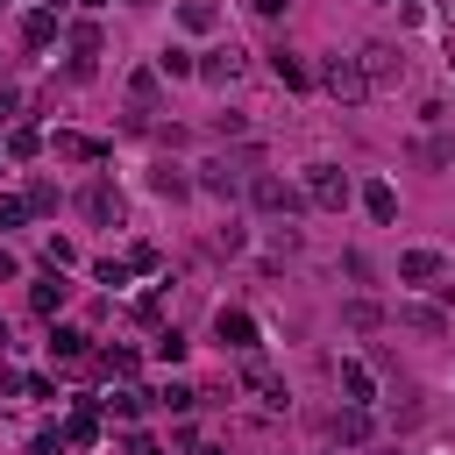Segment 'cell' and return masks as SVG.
<instances>
[{
    "label": "cell",
    "instance_id": "484cf974",
    "mask_svg": "<svg viewBox=\"0 0 455 455\" xmlns=\"http://www.w3.org/2000/svg\"><path fill=\"white\" fill-rule=\"evenodd\" d=\"M391 427H419V398L412 391H391Z\"/></svg>",
    "mask_w": 455,
    "mask_h": 455
},
{
    "label": "cell",
    "instance_id": "ba28073f",
    "mask_svg": "<svg viewBox=\"0 0 455 455\" xmlns=\"http://www.w3.org/2000/svg\"><path fill=\"white\" fill-rule=\"evenodd\" d=\"M270 78H277L284 92H306V85H313V71H306L299 50H270Z\"/></svg>",
    "mask_w": 455,
    "mask_h": 455
},
{
    "label": "cell",
    "instance_id": "3957f363",
    "mask_svg": "<svg viewBox=\"0 0 455 455\" xmlns=\"http://www.w3.org/2000/svg\"><path fill=\"white\" fill-rule=\"evenodd\" d=\"M306 199L327 206V213H341V206H348V171H341V164H313V171H306Z\"/></svg>",
    "mask_w": 455,
    "mask_h": 455
},
{
    "label": "cell",
    "instance_id": "9c48e42d",
    "mask_svg": "<svg viewBox=\"0 0 455 455\" xmlns=\"http://www.w3.org/2000/svg\"><path fill=\"white\" fill-rule=\"evenodd\" d=\"M213 327H220V341H228V348L256 355V320H249V313H228V306H220V320H213Z\"/></svg>",
    "mask_w": 455,
    "mask_h": 455
},
{
    "label": "cell",
    "instance_id": "f546056e",
    "mask_svg": "<svg viewBox=\"0 0 455 455\" xmlns=\"http://www.w3.org/2000/svg\"><path fill=\"white\" fill-rule=\"evenodd\" d=\"M128 92H135V107H149V100H156V71H135V85H128Z\"/></svg>",
    "mask_w": 455,
    "mask_h": 455
},
{
    "label": "cell",
    "instance_id": "e0dca14e",
    "mask_svg": "<svg viewBox=\"0 0 455 455\" xmlns=\"http://www.w3.org/2000/svg\"><path fill=\"white\" fill-rule=\"evenodd\" d=\"M28 306H36V313H57V306H64V277L50 270L43 284H28Z\"/></svg>",
    "mask_w": 455,
    "mask_h": 455
},
{
    "label": "cell",
    "instance_id": "30bf717a",
    "mask_svg": "<svg viewBox=\"0 0 455 455\" xmlns=\"http://www.w3.org/2000/svg\"><path fill=\"white\" fill-rule=\"evenodd\" d=\"M398 320H405L412 334H427V341H441V334H448V313H441V306H398Z\"/></svg>",
    "mask_w": 455,
    "mask_h": 455
},
{
    "label": "cell",
    "instance_id": "d6a6232c",
    "mask_svg": "<svg viewBox=\"0 0 455 455\" xmlns=\"http://www.w3.org/2000/svg\"><path fill=\"white\" fill-rule=\"evenodd\" d=\"M14 107H21V100H14V92H0V128L14 121Z\"/></svg>",
    "mask_w": 455,
    "mask_h": 455
},
{
    "label": "cell",
    "instance_id": "f1b7e54d",
    "mask_svg": "<svg viewBox=\"0 0 455 455\" xmlns=\"http://www.w3.org/2000/svg\"><path fill=\"white\" fill-rule=\"evenodd\" d=\"M156 405H171V412H185V405H199V391H185V384H171V391H156Z\"/></svg>",
    "mask_w": 455,
    "mask_h": 455
},
{
    "label": "cell",
    "instance_id": "e575fe53",
    "mask_svg": "<svg viewBox=\"0 0 455 455\" xmlns=\"http://www.w3.org/2000/svg\"><path fill=\"white\" fill-rule=\"evenodd\" d=\"M448 64H455V57H448Z\"/></svg>",
    "mask_w": 455,
    "mask_h": 455
},
{
    "label": "cell",
    "instance_id": "9a60e30c",
    "mask_svg": "<svg viewBox=\"0 0 455 455\" xmlns=\"http://www.w3.org/2000/svg\"><path fill=\"white\" fill-rule=\"evenodd\" d=\"M57 156H71V164H100L107 142H92V135H57Z\"/></svg>",
    "mask_w": 455,
    "mask_h": 455
},
{
    "label": "cell",
    "instance_id": "ac0fdd59",
    "mask_svg": "<svg viewBox=\"0 0 455 455\" xmlns=\"http://www.w3.org/2000/svg\"><path fill=\"white\" fill-rule=\"evenodd\" d=\"M341 391H348V405H370V391H377V384H370V370H363V363H341Z\"/></svg>",
    "mask_w": 455,
    "mask_h": 455
},
{
    "label": "cell",
    "instance_id": "7a4b0ae2",
    "mask_svg": "<svg viewBox=\"0 0 455 455\" xmlns=\"http://www.w3.org/2000/svg\"><path fill=\"white\" fill-rule=\"evenodd\" d=\"M320 85H327L334 100H348V107H355V100H370V78H363V64H355V57H327V64H320Z\"/></svg>",
    "mask_w": 455,
    "mask_h": 455
},
{
    "label": "cell",
    "instance_id": "8992f818",
    "mask_svg": "<svg viewBox=\"0 0 455 455\" xmlns=\"http://www.w3.org/2000/svg\"><path fill=\"white\" fill-rule=\"evenodd\" d=\"M199 78H206V85H235V78H242V50H235V43L206 50V57H199Z\"/></svg>",
    "mask_w": 455,
    "mask_h": 455
},
{
    "label": "cell",
    "instance_id": "83f0119b",
    "mask_svg": "<svg viewBox=\"0 0 455 455\" xmlns=\"http://www.w3.org/2000/svg\"><path fill=\"white\" fill-rule=\"evenodd\" d=\"M28 213H57V185H50V178L28 185Z\"/></svg>",
    "mask_w": 455,
    "mask_h": 455
},
{
    "label": "cell",
    "instance_id": "5bb4252c",
    "mask_svg": "<svg viewBox=\"0 0 455 455\" xmlns=\"http://www.w3.org/2000/svg\"><path fill=\"white\" fill-rule=\"evenodd\" d=\"M50 36H57V14H50V7H36V14L21 21V43H28V50H50Z\"/></svg>",
    "mask_w": 455,
    "mask_h": 455
},
{
    "label": "cell",
    "instance_id": "4dcf8cb0",
    "mask_svg": "<svg viewBox=\"0 0 455 455\" xmlns=\"http://www.w3.org/2000/svg\"><path fill=\"white\" fill-rule=\"evenodd\" d=\"M28 220V199H0V228H21Z\"/></svg>",
    "mask_w": 455,
    "mask_h": 455
},
{
    "label": "cell",
    "instance_id": "8fae6325",
    "mask_svg": "<svg viewBox=\"0 0 455 455\" xmlns=\"http://www.w3.org/2000/svg\"><path fill=\"white\" fill-rule=\"evenodd\" d=\"M92 441H100V405L85 398V405L71 412V427H64V448H92Z\"/></svg>",
    "mask_w": 455,
    "mask_h": 455
},
{
    "label": "cell",
    "instance_id": "6da1fadb",
    "mask_svg": "<svg viewBox=\"0 0 455 455\" xmlns=\"http://www.w3.org/2000/svg\"><path fill=\"white\" fill-rule=\"evenodd\" d=\"M249 199H256L263 213H284V220L306 206V192H299V185H284L277 171H256V178H249Z\"/></svg>",
    "mask_w": 455,
    "mask_h": 455
},
{
    "label": "cell",
    "instance_id": "7402d4cb",
    "mask_svg": "<svg viewBox=\"0 0 455 455\" xmlns=\"http://www.w3.org/2000/svg\"><path fill=\"white\" fill-rule=\"evenodd\" d=\"M50 355L78 363V355H85V334H78V327H57V334H50Z\"/></svg>",
    "mask_w": 455,
    "mask_h": 455
},
{
    "label": "cell",
    "instance_id": "4316f807",
    "mask_svg": "<svg viewBox=\"0 0 455 455\" xmlns=\"http://www.w3.org/2000/svg\"><path fill=\"white\" fill-rule=\"evenodd\" d=\"M36 149H43L36 128H7V156H36Z\"/></svg>",
    "mask_w": 455,
    "mask_h": 455
},
{
    "label": "cell",
    "instance_id": "4fadbf2b",
    "mask_svg": "<svg viewBox=\"0 0 455 455\" xmlns=\"http://www.w3.org/2000/svg\"><path fill=\"white\" fill-rule=\"evenodd\" d=\"M398 277H405V284H427V277H441V256H434V249H405V256H398Z\"/></svg>",
    "mask_w": 455,
    "mask_h": 455
},
{
    "label": "cell",
    "instance_id": "52a82bcc",
    "mask_svg": "<svg viewBox=\"0 0 455 455\" xmlns=\"http://www.w3.org/2000/svg\"><path fill=\"white\" fill-rule=\"evenodd\" d=\"M242 384H249V391H256L263 405H284V398H291V391H284V377H277V370H270L263 355H249V370H242Z\"/></svg>",
    "mask_w": 455,
    "mask_h": 455
},
{
    "label": "cell",
    "instance_id": "d6986e66",
    "mask_svg": "<svg viewBox=\"0 0 455 455\" xmlns=\"http://www.w3.org/2000/svg\"><path fill=\"white\" fill-rule=\"evenodd\" d=\"M178 21H185L192 36H206V28L220 21V14H213V0H185V7H178Z\"/></svg>",
    "mask_w": 455,
    "mask_h": 455
},
{
    "label": "cell",
    "instance_id": "1f68e13d",
    "mask_svg": "<svg viewBox=\"0 0 455 455\" xmlns=\"http://www.w3.org/2000/svg\"><path fill=\"white\" fill-rule=\"evenodd\" d=\"M249 7H256V14H263V21H277V14H284V7H291V0H249Z\"/></svg>",
    "mask_w": 455,
    "mask_h": 455
},
{
    "label": "cell",
    "instance_id": "836d02e7",
    "mask_svg": "<svg viewBox=\"0 0 455 455\" xmlns=\"http://www.w3.org/2000/svg\"><path fill=\"white\" fill-rule=\"evenodd\" d=\"M85 7H107V0H85Z\"/></svg>",
    "mask_w": 455,
    "mask_h": 455
},
{
    "label": "cell",
    "instance_id": "44dd1931",
    "mask_svg": "<svg viewBox=\"0 0 455 455\" xmlns=\"http://www.w3.org/2000/svg\"><path fill=\"white\" fill-rule=\"evenodd\" d=\"M199 185H206V192H220V199H228V192H235V171H228V164H220V156H213V164H199Z\"/></svg>",
    "mask_w": 455,
    "mask_h": 455
},
{
    "label": "cell",
    "instance_id": "5b68a950",
    "mask_svg": "<svg viewBox=\"0 0 455 455\" xmlns=\"http://www.w3.org/2000/svg\"><path fill=\"white\" fill-rule=\"evenodd\" d=\"M355 64H363V78H370V85H391V78L405 71L398 43H363V57H355Z\"/></svg>",
    "mask_w": 455,
    "mask_h": 455
},
{
    "label": "cell",
    "instance_id": "2e32d148",
    "mask_svg": "<svg viewBox=\"0 0 455 455\" xmlns=\"http://www.w3.org/2000/svg\"><path fill=\"white\" fill-rule=\"evenodd\" d=\"M149 185H156V199H185V192H192V178H185V171H171V164H156V171H149Z\"/></svg>",
    "mask_w": 455,
    "mask_h": 455
},
{
    "label": "cell",
    "instance_id": "277c9868",
    "mask_svg": "<svg viewBox=\"0 0 455 455\" xmlns=\"http://www.w3.org/2000/svg\"><path fill=\"white\" fill-rule=\"evenodd\" d=\"M78 213H85L92 228H121V213H128V206H121V192H114L107 178H92V185L78 192Z\"/></svg>",
    "mask_w": 455,
    "mask_h": 455
},
{
    "label": "cell",
    "instance_id": "ffe728a7",
    "mask_svg": "<svg viewBox=\"0 0 455 455\" xmlns=\"http://www.w3.org/2000/svg\"><path fill=\"white\" fill-rule=\"evenodd\" d=\"M363 206H370V220H391L398 213V192L391 185H363Z\"/></svg>",
    "mask_w": 455,
    "mask_h": 455
},
{
    "label": "cell",
    "instance_id": "603a6c76",
    "mask_svg": "<svg viewBox=\"0 0 455 455\" xmlns=\"http://www.w3.org/2000/svg\"><path fill=\"white\" fill-rule=\"evenodd\" d=\"M156 71H164V78H192L199 64H192V50H164V57H156Z\"/></svg>",
    "mask_w": 455,
    "mask_h": 455
},
{
    "label": "cell",
    "instance_id": "cb8c5ba5",
    "mask_svg": "<svg viewBox=\"0 0 455 455\" xmlns=\"http://www.w3.org/2000/svg\"><path fill=\"white\" fill-rule=\"evenodd\" d=\"M92 363H100V370H107V377H135V355H128V348H100V355H92Z\"/></svg>",
    "mask_w": 455,
    "mask_h": 455
},
{
    "label": "cell",
    "instance_id": "d4e9b609",
    "mask_svg": "<svg viewBox=\"0 0 455 455\" xmlns=\"http://www.w3.org/2000/svg\"><path fill=\"white\" fill-rule=\"evenodd\" d=\"M142 405H149V391H114V398H107V412H114V419H135Z\"/></svg>",
    "mask_w": 455,
    "mask_h": 455
},
{
    "label": "cell",
    "instance_id": "7c38bea8",
    "mask_svg": "<svg viewBox=\"0 0 455 455\" xmlns=\"http://www.w3.org/2000/svg\"><path fill=\"white\" fill-rule=\"evenodd\" d=\"M327 434H334V441H348V448H355V441H370V412H363V405H341V412H334V419H327Z\"/></svg>",
    "mask_w": 455,
    "mask_h": 455
}]
</instances>
